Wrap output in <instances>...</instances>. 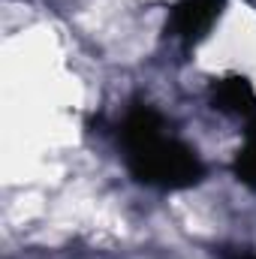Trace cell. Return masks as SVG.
Wrapping results in <instances>:
<instances>
[{
	"instance_id": "cell-1",
	"label": "cell",
	"mask_w": 256,
	"mask_h": 259,
	"mask_svg": "<svg viewBox=\"0 0 256 259\" xmlns=\"http://www.w3.org/2000/svg\"><path fill=\"white\" fill-rule=\"evenodd\" d=\"M121 145L127 172L136 184L157 190H187L205 178V163L196 148L178 139L166 118L148 103L130 106L121 124Z\"/></svg>"
},
{
	"instance_id": "cell-2",
	"label": "cell",
	"mask_w": 256,
	"mask_h": 259,
	"mask_svg": "<svg viewBox=\"0 0 256 259\" xmlns=\"http://www.w3.org/2000/svg\"><path fill=\"white\" fill-rule=\"evenodd\" d=\"M223 9H226V0H181L172 9V18H169L166 30L184 49H193L211 33V27L220 21Z\"/></svg>"
},
{
	"instance_id": "cell-3",
	"label": "cell",
	"mask_w": 256,
	"mask_h": 259,
	"mask_svg": "<svg viewBox=\"0 0 256 259\" xmlns=\"http://www.w3.org/2000/svg\"><path fill=\"white\" fill-rule=\"evenodd\" d=\"M211 109L229 118L250 121L256 115V91L244 75H223L211 84Z\"/></svg>"
},
{
	"instance_id": "cell-4",
	"label": "cell",
	"mask_w": 256,
	"mask_h": 259,
	"mask_svg": "<svg viewBox=\"0 0 256 259\" xmlns=\"http://www.w3.org/2000/svg\"><path fill=\"white\" fill-rule=\"evenodd\" d=\"M244 124H247V130H244L247 139H244V145L238 148V154L232 160V172H235L238 184H244L247 190L256 193V115Z\"/></svg>"
},
{
	"instance_id": "cell-5",
	"label": "cell",
	"mask_w": 256,
	"mask_h": 259,
	"mask_svg": "<svg viewBox=\"0 0 256 259\" xmlns=\"http://www.w3.org/2000/svg\"><path fill=\"white\" fill-rule=\"evenodd\" d=\"M241 259H256V256H241Z\"/></svg>"
}]
</instances>
